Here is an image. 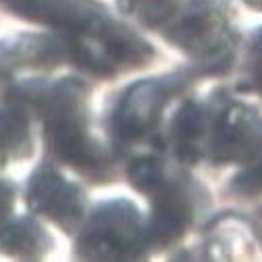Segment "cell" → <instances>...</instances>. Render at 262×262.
<instances>
[{
    "mask_svg": "<svg viewBox=\"0 0 262 262\" xmlns=\"http://www.w3.org/2000/svg\"><path fill=\"white\" fill-rule=\"evenodd\" d=\"M15 204V187L9 181H0V223L7 221Z\"/></svg>",
    "mask_w": 262,
    "mask_h": 262,
    "instance_id": "15",
    "label": "cell"
},
{
    "mask_svg": "<svg viewBox=\"0 0 262 262\" xmlns=\"http://www.w3.org/2000/svg\"><path fill=\"white\" fill-rule=\"evenodd\" d=\"M148 250V223L127 200L100 204L77 237V256L85 260H136Z\"/></svg>",
    "mask_w": 262,
    "mask_h": 262,
    "instance_id": "5",
    "label": "cell"
},
{
    "mask_svg": "<svg viewBox=\"0 0 262 262\" xmlns=\"http://www.w3.org/2000/svg\"><path fill=\"white\" fill-rule=\"evenodd\" d=\"M212 104L187 102L183 104L171 123V146L183 162H200L208 156Z\"/></svg>",
    "mask_w": 262,
    "mask_h": 262,
    "instance_id": "10",
    "label": "cell"
},
{
    "mask_svg": "<svg viewBox=\"0 0 262 262\" xmlns=\"http://www.w3.org/2000/svg\"><path fill=\"white\" fill-rule=\"evenodd\" d=\"M246 5H250L252 9H258V11H262V0H244Z\"/></svg>",
    "mask_w": 262,
    "mask_h": 262,
    "instance_id": "16",
    "label": "cell"
},
{
    "mask_svg": "<svg viewBox=\"0 0 262 262\" xmlns=\"http://www.w3.org/2000/svg\"><path fill=\"white\" fill-rule=\"evenodd\" d=\"M23 19L50 27L81 69L115 75L142 67L152 48L96 0H0Z\"/></svg>",
    "mask_w": 262,
    "mask_h": 262,
    "instance_id": "1",
    "label": "cell"
},
{
    "mask_svg": "<svg viewBox=\"0 0 262 262\" xmlns=\"http://www.w3.org/2000/svg\"><path fill=\"white\" fill-rule=\"evenodd\" d=\"M25 202L34 214L56 223L64 231H73L83 221V191L50 165L36 169L29 177Z\"/></svg>",
    "mask_w": 262,
    "mask_h": 262,
    "instance_id": "7",
    "label": "cell"
},
{
    "mask_svg": "<svg viewBox=\"0 0 262 262\" xmlns=\"http://www.w3.org/2000/svg\"><path fill=\"white\" fill-rule=\"evenodd\" d=\"M162 36L206 69L225 67L237 42L231 13L223 0H183Z\"/></svg>",
    "mask_w": 262,
    "mask_h": 262,
    "instance_id": "4",
    "label": "cell"
},
{
    "mask_svg": "<svg viewBox=\"0 0 262 262\" xmlns=\"http://www.w3.org/2000/svg\"><path fill=\"white\" fill-rule=\"evenodd\" d=\"M67 52L58 36H17L0 42V83L21 71H42L58 64Z\"/></svg>",
    "mask_w": 262,
    "mask_h": 262,
    "instance_id": "9",
    "label": "cell"
},
{
    "mask_svg": "<svg viewBox=\"0 0 262 262\" xmlns=\"http://www.w3.org/2000/svg\"><path fill=\"white\" fill-rule=\"evenodd\" d=\"M244 77H246V85L258 96H262V29L254 36L252 46L248 50Z\"/></svg>",
    "mask_w": 262,
    "mask_h": 262,
    "instance_id": "14",
    "label": "cell"
},
{
    "mask_svg": "<svg viewBox=\"0 0 262 262\" xmlns=\"http://www.w3.org/2000/svg\"><path fill=\"white\" fill-rule=\"evenodd\" d=\"M29 108L13 98L0 104V167L23 158L31 150Z\"/></svg>",
    "mask_w": 262,
    "mask_h": 262,
    "instance_id": "11",
    "label": "cell"
},
{
    "mask_svg": "<svg viewBox=\"0 0 262 262\" xmlns=\"http://www.w3.org/2000/svg\"><path fill=\"white\" fill-rule=\"evenodd\" d=\"M50 248L44 229L31 219H7L0 223V252L15 258H40Z\"/></svg>",
    "mask_w": 262,
    "mask_h": 262,
    "instance_id": "12",
    "label": "cell"
},
{
    "mask_svg": "<svg viewBox=\"0 0 262 262\" xmlns=\"http://www.w3.org/2000/svg\"><path fill=\"white\" fill-rule=\"evenodd\" d=\"M183 85L179 77H160L134 83L113 113V136L121 146L142 142L150 136L167 102Z\"/></svg>",
    "mask_w": 262,
    "mask_h": 262,
    "instance_id": "6",
    "label": "cell"
},
{
    "mask_svg": "<svg viewBox=\"0 0 262 262\" xmlns=\"http://www.w3.org/2000/svg\"><path fill=\"white\" fill-rule=\"evenodd\" d=\"M183 0H119L121 9L152 29H165Z\"/></svg>",
    "mask_w": 262,
    "mask_h": 262,
    "instance_id": "13",
    "label": "cell"
},
{
    "mask_svg": "<svg viewBox=\"0 0 262 262\" xmlns=\"http://www.w3.org/2000/svg\"><path fill=\"white\" fill-rule=\"evenodd\" d=\"M206 160L242 167L233 181L237 193H262V117L235 100L212 104Z\"/></svg>",
    "mask_w": 262,
    "mask_h": 262,
    "instance_id": "3",
    "label": "cell"
},
{
    "mask_svg": "<svg viewBox=\"0 0 262 262\" xmlns=\"http://www.w3.org/2000/svg\"><path fill=\"white\" fill-rule=\"evenodd\" d=\"M9 98L40 115L46 140L62 162L88 175H98L108 167L104 150L90 136L85 88L79 81H25L15 85Z\"/></svg>",
    "mask_w": 262,
    "mask_h": 262,
    "instance_id": "2",
    "label": "cell"
},
{
    "mask_svg": "<svg viewBox=\"0 0 262 262\" xmlns=\"http://www.w3.org/2000/svg\"><path fill=\"white\" fill-rule=\"evenodd\" d=\"M146 195L150 198V219L146 221L150 248H165L177 242L193 219L195 204L189 187L165 173Z\"/></svg>",
    "mask_w": 262,
    "mask_h": 262,
    "instance_id": "8",
    "label": "cell"
}]
</instances>
